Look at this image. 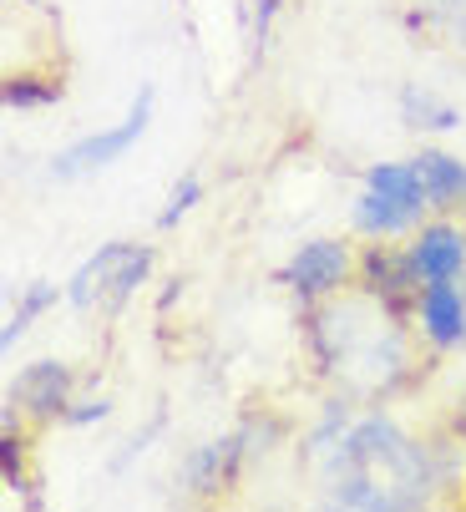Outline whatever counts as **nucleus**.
I'll return each mask as SVG.
<instances>
[{"label": "nucleus", "mask_w": 466, "mask_h": 512, "mask_svg": "<svg viewBox=\"0 0 466 512\" xmlns=\"http://www.w3.org/2000/svg\"><path fill=\"white\" fill-rule=\"evenodd\" d=\"M406 442H401V431L391 426V421H365V426H355L350 436H345V462L350 467H370V462H406Z\"/></svg>", "instance_id": "obj_9"}, {"label": "nucleus", "mask_w": 466, "mask_h": 512, "mask_svg": "<svg viewBox=\"0 0 466 512\" xmlns=\"http://www.w3.org/2000/svg\"><path fill=\"white\" fill-rule=\"evenodd\" d=\"M411 264H416V274H421L426 284H436V279H456L461 264H466V239H461V229H451V224H431V229H421L416 244H411Z\"/></svg>", "instance_id": "obj_5"}, {"label": "nucleus", "mask_w": 466, "mask_h": 512, "mask_svg": "<svg viewBox=\"0 0 466 512\" xmlns=\"http://www.w3.org/2000/svg\"><path fill=\"white\" fill-rule=\"evenodd\" d=\"M411 168L421 173V188H426L431 208H446V203H456L466 193V168L456 158H446V153H421V158H411Z\"/></svg>", "instance_id": "obj_10"}, {"label": "nucleus", "mask_w": 466, "mask_h": 512, "mask_svg": "<svg viewBox=\"0 0 466 512\" xmlns=\"http://www.w3.org/2000/svg\"><path fill=\"white\" fill-rule=\"evenodd\" d=\"M411 218H416V208H406L401 198H385V193H375V188H365L360 203H355V224H360L370 239H391V234H401Z\"/></svg>", "instance_id": "obj_11"}, {"label": "nucleus", "mask_w": 466, "mask_h": 512, "mask_svg": "<svg viewBox=\"0 0 466 512\" xmlns=\"http://www.w3.org/2000/svg\"><path fill=\"white\" fill-rule=\"evenodd\" d=\"M198 198H203V178H198V173H183V183L168 193V208L158 213V224H163V229H173L178 218H183V213L198 203Z\"/></svg>", "instance_id": "obj_17"}, {"label": "nucleus", "mask_w": 466, "mask_h": 512, "mask_svg": "<svg viewBox=\"0 0 466 512\" xmlns=\"http://www.w3.org/2000/svg\"><path fill=\"white\" fill-rule=\"evenodd\" d=\"M0 102H6V112L51 107V102H61V82H46V77H11L6 87H0Z\"/></svg>", "instance_id": "obj_14"}, {"label": "nucleus", "mask_w": 466, "mask_h": 512, "mask_svg": "<svg viewBox=\"0 0 466 512\" xmlns=\"http://www.w3.org/2000/svg\"><path fill=\"white\" fill-rule=\"evenodd\" d=\"M416 310H421V325H426V335L436 345H461L466 340V300H461V289L451 279L426 284Z\"/></svg>", "instance_id": "obj_6"}, {"label": "nucleus", "mask_w": 466, "mask_h": 512, "mask_svg": "<svg viewBox=\"0 0 466 512\" xmlns=\"http://www.w3.org/2000/svg\"><path fill=\"white\" fill-rule=\"evenodd\" d=\"M239 462H244V436H223V442H213V447H198L188 457V487L198 497L228 492L233 477H239Z\"/></svg>", "instance_id": "obj_7"}, {"label": "nucleus", "mask_w": 466, "mask_h": 512, "mask_svg": "<svg viewBox=\"0 0 466 512\" xmlns=\"http://www.w3.org/2000/svg\"><path fill=\"white\" fill-rule=\"evenodd\" d=\"M274 11H279V0H254V46H259V51H264V41H269Z\"/></svg>", "instance_id": "obj_20"}, {"label": "nucleus", "mask_w": 466, "mask_h": 512, "mask_svg": "<svg viewBox=\"0 0 466 512\" xmlns=\"http://www.w3.org/2000/svg\"><path fill=\"white\" fill-rule=\"evenodd\" d=\"M365 188H375V193H385V198H401L406 208H431L426 203V188H421V173L411 168V163H375L370 173H365Z\"/></svg>", "instance_id": "obj_12"}, {"label": "nucleus", "mask_w": 466, "mask_h": 512, "mask_svg": "<svg viewBox=\"0 0 466 512\" xmlns=\"http://www.w3.org/2000/svg\"><path fill=\"white\" fill-rule=\"evenodd\" d=\"M152 102H158V92L142 87V92H137V102H132V112H127L117 127H102V132H92V137H82V142H71L66 153H56V158H51V173H56L61 183H71V178H82V173L112 168V163L132 148V142L147 132V122H152Z\"/></svg>", "instance_id": "obj_1"}, {"label": "nucleus", "mask_w": 466, "mask_h": 512, "mask_svg": "<svg viewBox=\"0 0 466 512\" xmlns=\"http://www.w3.org/2000/svg\"><path fill=\"white\" fill-rule=\"evenodd\" d=\"M127 249L132 244H102L82 269L71 274V284H66V300L76 305V310H92V305H107V295H112V279H117V269H122V259H127Z\"/></svg>", "instance_id": "obj_8"}, {"label": "nucleus", "mask_w": 466, "mask_h": 512, "mask_svg": "<svg viewBox=\"0 0 466 512\" xmlns=\"http://www.w3.org/2000/svg\"><path fill=\"white\" fill-rule=\"evenodd\" d=\"M360 279H365L370 295H380V305L391 310V315H406L411 300H421V295H416L421 274H416L411 254H396V249H385V244L365 249V259H360Z\"/></svg>", "instance_id": "obj_3"}, {"label": "nucleus", "mask_w": 466, "mask_h": 512, "mask_svg": "<svg viewBox=\"0 0 466 512\" xmlns=\"http://www.w3.org/2000/svg\"><path fill=\"white\" fill-rule=\"evenodd\" d=\"M56 295H61V289H56L51 279H36V284H26V295H21V310H16V315L6 320V330H0V350L11 355V350H16V340L26 335V325H31V320H36V315H41L46 305H56Z\"/></svg>", "instance_id": "obj_13"}, {"label": "nucleus", "mask_w": 466, "mask_h": 512, "mask_svg": "<svg viewBox=\"0 0 466 512\" xmlns=\"http://www.w3.org/2000/svg\"><path fill=\"white\" fill-rule=\"evenodd\" d=\"M350 279V249L335 244V239H315L304 244L289 264H284V284L294 289L299 300H320V295H335V289Z\"/></svg>", "instance_id": "obj_2"}, {"label": "nucleus", "mask_w": 466, "mask_h": 512, "mask_svg": "<svg viewBox=\"0 0 466 512\" xmlns=\"http://www.w3.org/2000/svg\"><path fill=\"white\" fill-rule=\"evenodd\" d=\"M330 502H340V507H396V492H380L370 477H345V482H335Z\"/></svg>", "instance_id": "obj_15"}, {"label": "nucleus", "mask_w": 466, "mask_h": 512, "mask_svg": "<svg viewBox=\"0 0 466 512\" xmlns=\"http://www.w3.org/2000/svg\"><path fill=\"white\" fill-rule=\"evenodd\" d=\"M11 401H21L31 416H66L71 406V371L56 360H36L16 376L11 386Z\"/></svg>", "instance_id": "obj_4"}, {"label": "nucleus", "mask_w": 466, "mask_h": 512, "mask_svg": "<svg viewBox=\"0 0 466 512\" xmlns=\"http://www.w3.org/2000/svg\"><path fill=\"white\" fill-rule=\"evenodd\" d=\"M0 472H6V487H11V492H26V487H31V477H26V467H21V442H16L11 431L0 436Z\"/></svg>", "instance_id": "obj_18"}, {"label": "nucleus", "mask_w": 466, "mask_h": 512, "mask_svg": "<svg viewBox=\"0 0 466 512\" xmlns=\"http://www.w3.org/2000/svg\"><path fill=\"white\" fill-rule=\"evenodd\" d=\"M107 401H76V406H66V421L71 426H92V421H107Z\"/></svg>", "instance_id": "obj_19"}, {"label": "nucleus", "mask_w": 466, "mask_h": 512, "mask_svg": "<svg viewBox=\"0 0 466 512\" xmlns=\"http://www.w3.org/2000/svg\"><path fill=\"white\" fill-rule=\"evenodd\" d=\"M406 117H411V127H456L461 122L456 107L436 102L431 92H406Z\"/></svg>", "instance_id": "obj_16"}]
</instances>
